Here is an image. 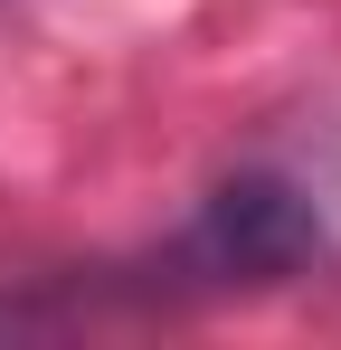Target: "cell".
Listing matches in <instances>:
<instances>
[{
    "label": "cell",
    "mask_w": 341,
    "mask_h": 350,
    "mask_svg": "<svg viewBox=\"0 0 341 350\" xmlns=\"http://www.w3.org/2000/svg\"><path fill=\"white\" fill-rule=\"evenodd\" d=\"M0 322H10V312H0Z\"/></svg>",
    "instance_id": "cell-1"
}]
</instances>
